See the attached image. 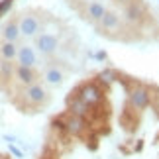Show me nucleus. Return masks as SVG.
Here are the masks:
<instances>
[{"mask_svg":"<svg viewBox=\"0 0 159 159\" xmlns=\"http://www.w3.org/2000/svg\"><path fill=\"white\" fill-rule=\"evenodd\" d=\"M122 18L116 14V12H108L106 10V14L102 16V20L96 24V28H98V32L100 34H106V35H114V34H118L122 32Z\"/></svg>","mask_w":159,"mask_h":159,"instance_id":"obj_1","label":"nucleus"},{"mask_svg":"<svg viewBox=\"0 0 159 159\" xmlns=\"http://www.w3.org/2000/svg\"><path fill=\"white\" fill-rule=\"evenodd\" d=\"M35 49H38L41 55H53L59 49V38L53 34H38L35 35Z\"/></svg>","mask_w":159,"mask_h":159,"instance_id":"obj_2","label":"nucleus"},{"mask_svg":"<svg viewBox=\"0 0 159 159\" xmlns=\"http://www.w3.org/2000/svg\"><path fill=\"white\" fill-rule=\"evenodd\" d=\"M24 98H26V102H30L32 106H39V104H45V102H47L49 94H47V90H45L43 84L32 83V84L26 87V90H24Z\"/></svg>","mask_w":159,"mask_h":159,"instance_id":"obj_3","label":"nucleus"},{"mask_svg":"<svg viewBox=\"0 0 159 159\" xmlns=\"http://www.w3.org/2000/svg\"><path fill=\"white\" fill-rule=\"evenodd\" d=\"M77 96L81 98L87 106H96V104H100V100H102V90L96 87V84L93 83H87V84H83L81 89L77 90Z\"/></svg>","mask_w":159,"mask_h":159,"instance_id":"obj_4","label":"nucleus"},{"mask_svg":"<svg viewBox=\"0 0 159 159\" xmlns=\"http://www.w3.org/2000/svg\"><path fill=\"white\" fill-rule=\"evenodd\" d=\"M18 28H20V34L24 38H35L41 30V22L35 14H24L18 22Z\"/></svg>","mask_w":159,"mask_h":159,"instance_id":"obj_5","label":"nucleus"},{"mask_svg":"<svg viewBox=\"0 0 159 159\" xmlns=\"http://www.w3.org/2000/svg\"><path fill=\"white\" fill-rule=\"evenodd\" d=\"M16 65H22V67H35L39 65V59H38V51L30 45H18V53H16Z\"/></svg>","mask_w":159,"mask_h":159,"instance_id":"obj_6","label":"nucleus"},{"mask_svg":"<svg viewBox=\"0 0 159 159\" xmlns=\"http://www.w3.org/2000/svg\"><path fill=\"white\" fill-rule=\"evenodd\" d=\"M145 14H148L145 6L142 2H138V0L126 4V8H124V18H126L128 24H139L145 18Z\"/></svg>","mask_w":159,"mask_h":159,"instance_id":"obj_7","label":"nucleus"},{"mask_svg":"<svg viewBox=\"0 0 159 159\" xmlns=\"http://www.w3.org/2000/svg\"><path fill=\"white\" fill-rule=\"evenodd\" d=\"M130 106L136 110H145L149 106V90L145 87H136L130 90Z\"/></svg>","mask_w":159,"mask_h":159,"instance_id":"obj_8","label":"nucleus"},{"mask_svg":"<svg viewBox=\"0 0 159 159\" xmlns=\"http://www.w3.org/2000/svg\"><path fill=\"white\" fill-rule=\"evenodd\" d=\"M84 18H87L89 22H93V24H98L102 20V16L106 14V6L98 2V0H93V2H89L87 4V8H84Z\"/></svg>","mask_w":159,"mask_h":159,"instance_id":"obj_9","label":"nucleus"},{"mask_svg":"<svg viewBox=\"0 0 159 159\" xmlns=\"http://www.w3.org/2000/svg\"><path fill=\"white\" fill-rule=\"evenodd\" d=\"M14 79L20 84H24V87H28V84H32V83H38L35 69H32V67H22V65L14 67Z\"/></svg>","mask_w":159,"mask_h":159,"instance_id":"obj_10","label":"nucleus"},{"mask_svg":"<svg viewBox=\"0 0 159 159\" xmlns=\"http://www.w3.org/2000/svg\"><path fill=\"white\" fill-rule=\"evenodd\" d=\"M43 81H45V84H49V87H57V84H61L65 81V73L61 71L57 65H49L43 71Z\"/></svg>","mask_w":159,"mask_h":159,"instance_id":"obj_11","label":"nucleus"},{"mask_svg":"<svg viewBox=\"0 0 159 159\" xmlns=\"http://www.w3.org/2000/svg\"><path fill=\"white\" fill-rule=\"evenodd\" d=\"M65 130L73 134V136H79V134H83V130L87 128V124H84V118H79V116H69V118L65 120Z\"/></svg>","mask_w":159,"mask_h":159,"instance_id":"obj_12","label":"nucleus"},{"mask_svg":"<svg viewBox=\"0 0 159 159\" xmlns=\"http://www.w3.org/2000/svg\"><path fill=\"white\" fill-rule=\"evenodd\" d=\"M69 112L73 114V116H79V118H84V116H89L93 110H90V106H87L84 102L79 98H73V100H69Z\"/></svg>","mask_w":159,"mask_h":159,"instance_id":"obj_13","label":"nucleus"},{"mask_svg":"<svg viewBox=\"0 0 159 159\" xmlns=\"http://www.w3.org/2000/svg\"><path fill=\"white\" fill-rule=\"evenodd\" d=\"M20 38H22V34H20V28H18V22H8L2 28V39L4 41H14V43H18Z\"/></svg>","mask_w":159,"mask_h":159,"instance_id":"obj_14","label":"nucleus"},{"mask_svg":"<svg viewBox=\"0 0 159 159\" xmlns=\"http://www.w3.org/2000/svg\"><path fill=\"white\" fill-rule=\"evenodd\" d=\"M16 53H18V43H14V41H2L0 43V57L4 61H14Z\"/></svg>","mask_w":159,"mask_h":159,"instance_id":"obj_15","label":"nucleus"},{"mask_svg":"<svg viewBox=\"0 0 159 159\" xmlns=\"http://www.w3.org/2000/svg\"><path fill=\"white\" fill-rule=\"evenodd\" d=\"M14 63L12 61H0V77L2 79H10V77H14Z\"/></svg>","mask_w":159,"mask_h":159,"instance_id":"obj_16","label":"nucleus"},{"mask_svg":"<svg viewBox=\"0 0 159 159\" xmlns=\"http://www.w3.org/2000/svg\"><path fill=\"white\" fill-rule=\"evenodd\" d=\"M100 81L106 83V84H110V83L114 81V73H112V71H102V73H100Z\"/></svg>","mask_w":159,"mask_h":159,"instance_id":"obj_17","label":"nucleus"},{"mask_svg":"<svg viewBox=\"0 0 159 159\" xmlns=\"http://www.w3.org/2000/svg\"><path fill=\"white\" fill-rule=\"evenodd\" d=\"M12 2H14V0H2V2H0V16H2V14H6V12L10 10Z\"/></svg>","mask_w":159,"mask_h":159,"instance_id":"obj_18","label":"nucleus"},{"mask_svg":"<svg viewBox=\"0 0 159 159\" xmlns=\"http://www.w3.org/2000/svg\"><path fill=\"white\" fill-rule=\"evenodd\" d=\"M114 2H116V4H124V6H126V4H130L132 0H114Z\"/></svg>","mask_w":159,"mask_h":159,"instance_id":"obj_19","label":"nucleus"}]
</instances>
